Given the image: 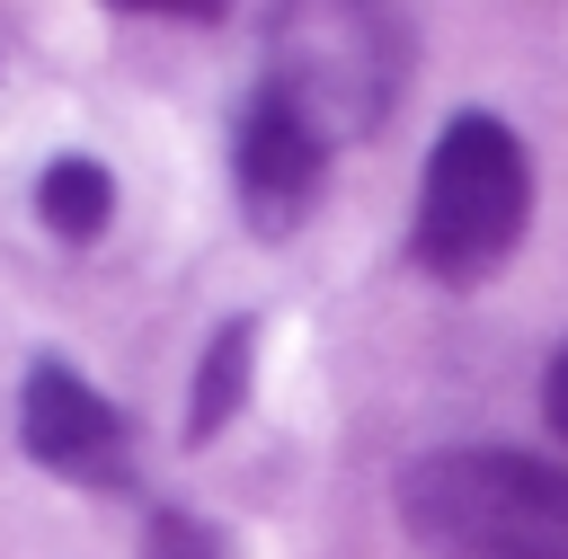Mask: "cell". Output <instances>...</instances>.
Wrapping results in <instances>:
<instances>
[{
	"mask_svg": "<svg viewBox=\"0 0 568 559\" xmlns=\"http://www.w3.org/2000/svg\"><path fill=\"white\" fill-rule=\"evenodd\" d=\"M399 524L435 559H568V470L506 444H444L399 470Z\"/></svg>",
	"mask_w": 568,
	"mask_h": 559,
	"instance_id": "1",
	"label": "cell"
},
{
	"mask_svg": "<svg viewBox=\"0 0 568 559\" xmlns=\"http://www.w3.org/2000/svg\"><path fill=\"white\" fill-rule=\"evenodd\" d=\"M524 213H532L524 142L497 115H453L417 177V266L435 284H479L488 266L515 257Z\"/></svg>",
	"mask_w": 568,
	"mask_h": 559,
	"instance_id": "2",
	"label": "cell"
},
{
	"mask_svg": "<svg viewBox=\"0 0 568 559\" xmlns=\"http://www.w3.org/2000/svg\"><path fill=\"white\" fill-rule=\"evenodd\" d=\"M320 177H328V133L266 80V89L248 98V115H240V204H248V222H257L266 240L293 231V222L311 213Z\"/></svg>",
	"mask_w": 568,
	"mask_h": 559,
	"instance_id": "3",
	"label": "cell"
},
{
	"mask_svg": "<svg viewBox=\"0 0 568 559\" xmlns=\"http://www.w3.org/2000/svg\"><path fill=\"white\" fill-rule=\"evenodd\" d=\"M18 435L44 470L80 479V488H124V417L71 373V364H36L18 390Z\"/></svg>",
	"mask_w": 568,
	"mask_h": 559,
	"instance_id": "4",
	"label": "cell"
},
{
	"mask_svg": "<svg viewBox=\"0 0 568 559\" xmlns=\"http://www.w3.org/2000/svg\"><path fill=\"white\" fill-rule=\"evenodd\" d=\"M248 319H231L213 346H204V373H195V399H186V435L204 444V435H222L231 426V408L248 399Z\"/></svg>",
	"mask_w": 568,
	"mask_h": 559,
	"instance_id": "5",
	"label": "cell"
},
{
	"mask_svg": "<svg viewBox=\"0 0 568 559\" xmlns=\"http://www.w3.org/2000/svg\"><path fill=\"white\" fill-rule=\"evenodd\" d=\"M36 204H44V231H62V240H98L106 213H115V186H106L98 160H53L44 186H36Z\"/></svg>",
	"mask_w": 568,
	"mask_h": 559,
	"instance_id": "6",
	"label": "cell"
},
{
	"mask_svg": "<svg viewBox=\"0 0 568 559\" xmlns=\"http://www.w3.org/2000/svg\"><path fill=\"white\" fill-rule=\"evenodd\" d=\"M142 559H231V550H222V532H213V524H195V515L160 506V515H151V532H142Z\"/></svg>",
	"mask_w": 568,
	"mask_h": 559,
	"instance_id": "7",
	"label": "cell"
},
{
	"mask_svg": "<svg viewBox=\"0 0 568 559\" xmlns=\"http://www.w3.org/2000/svg\"><path fill=\"white\" fill-rule=\"evenodd\" d=\"M541 417H550V435L568 444V346L550 355V373H541Z\"/></svg>",
	"mask_w": 568,
	"mask_h": 559,
	"instance_id": "8",
	"label": "cell"
}]
</instances>
